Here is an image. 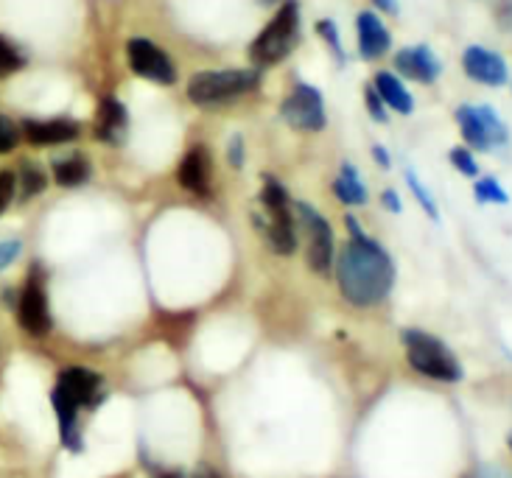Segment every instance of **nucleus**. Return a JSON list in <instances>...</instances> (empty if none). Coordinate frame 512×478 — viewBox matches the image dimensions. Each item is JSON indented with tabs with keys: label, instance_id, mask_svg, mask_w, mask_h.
Segmentation results:
<instances>
[{
	"label": "nucleus",
	"instance_id": "f8f14e48",
	"mask_svg": "<svg viewBox=\"0 0 512 478\" xmlns=\"http://www.w3.org/2000/svg\"><path fill=\"white\" fill-rule=\"evenodd\" d=\"M462 68H465V73L471 76L473 82L490 84V87H501V84L507 82V62L499 54H493L487 48H479V45H473V48L465 51Z\"/></svg>",
	"mask_w": 512,
	"mask_h": 478
},
{
	"label": "nucleus",
	"instance_id": "c9c22d12",
	"mask_svg": "<svg viewBox=\"0 0 512 478\" xmlns=\"http://www.w3.org/2000/svg\"><path fill=\"white\" fill-rule=\"evenodd\" d=\"M263 3H275V0H263Z\"/></svg>",
	"mask_w": 512,
	"mask_h": 478
},
{
	"label": "nucleus",
	"instance_id": "c85d7f7f",
	"mask_svg": "<svg viewBox=\"0 0 512 478\" xmlns=\"http://www.w3.org/2000/svg\"><path fill=\"white\" fill-rule=\"evenodd\" d=\"M367 104H370V115H373V121H378V123L387 121V112H384V107H387V104H384V101H381V96L375 93V87H370V90H367Z\"/></svg>",
	"mask_w": 512,
	"mask_h": 478
},
{
	"label": "nucleus",
	"instance_id": "cd10ccee",
	"mask_svg": "<svg viewBox=\"0 0 512 478\" xmlns=\"http://www.w3.org/2000/svg\"><path fill=\"white\" fill-rule=\"evenodd\" d=\"M14 191H17V177L12 171H0V213L12 205Z\"/></svg>",
	"mask_w": 512,
	"mask_h": 478
},
{
	"label": "nucleus",
	"instance_id": "1a4fd4ad",
	"mask_svg": "<svg viewBox=\"0 0 512 478\" xmlns=\"http://www.w3.org/2000/svg\"><path fill=\"white\" fill-rule=\"evenodd\" d=\"M283 118L300 132H319L325 126V101L311 84H297L283 101Z\"/></svg>",
	"mask_w": 512,
	"mask_h": 478
},
{
	"label": "nucleus",
	"instance_id": "4be33fe9",
	"mask_svg": "<svg viewBox=\"0 0 512 478\" xmlns=\"http://www.w3.org/2000/svg\"><path fill=\"white\" fill-rule=\"evenodd\" d=\"M23 65H26V56L20 54V48L6 40V37H0V79L17 73Z\"/></svg>",
	"mask_w": 512,
	"mask_h": 478
},
{
	"label": "nucleus",
	"instance_id": "0eeeda50",
	"mask_svg": "<svg viewBox=\"0 0 512 478\" xmlns=\"http://www.w3.org/2000/svg\"><path fill=\"white\" fill-rule=\"evenodd\" d=\"M297 219L308 235V266H311V272H317L319 277L331 274L333 260H336L331 224L322 219L314 207L303 205V202L297 205Z\"/></svg>",
	"mask_w": 512,
	"mask_h": 478
},
{
	"label": "nucleus",
	"instance_id": "a878e982",
	"mask_svg": "<svg viewBox=\"0 0 512 478\" xmlns=\"http://www.w3.org/2000/svg\"><path fill=\"white\" fill-rule=\"evenodd\" d=\"M17 143H20V129H17L9 118L0 115V154L12 151Z\"/></svg>",
	"mask_w": 512,
	"mask_h": 478
},
{
	"label": "nucleus",
	"instance_id": "9b49d317",
	"mask_svg": "<svg viewBox=\"0 0 512 478\" xmlns=\"http://www.w3.org/2000/svg\"><path fill=\"white\" fill-rule=\"evenodd\" d=\"M56 392H62L68 400H73L79 409L96 406L98 397H101V375L84 367H70L59 375Z\"/></svg>",
	"mask_w": 512,
	"mask_h": 478
},
{
	"label": "nucleus",
	"instance_id": "412c9836",
	"mask_svg": "<svg viewBox=\"0 0 512 478\" xmlns=\"http://www.w3.org/2000/svg\"><path fill=\"white\" fill-rule=\"evenodd\" d=\"M45 185H48V177L42 174V168H37L34 163H26L20 168V196L23 199H31V196L42 193Z\"/></svg>",
	"mask_w": 512,
	"mask_h": 478
},
{
	"label": "nucleus",
	"instance_id": "473e14b6",
	"mask_svg": "<svg viewBox=\"0 0 512 478\" xmlns=\"http://www.w3.org/2000/svg\"><path fill=\"white\" fill-rule=\"evenodd\" d=\"M373 3L381 9V12H389V14L398 12V0H373Z\"/></svg>",
	"mask_w": 512,
	"mask_h": 478
},
{
	"label": "nucleus",
	"instance_id": "bb28decb",
	"mask_svg": "<svg viewBox=\"0 0 512 478\" xmlns=\"http://www.w3.org/2000/svg\"><path fill=\"white\" fill-rule=\"evenodd\" d=\"M451 163L457 165L459 171L465 174V177H476L479 174V165L473 160V154L468 149H454L451 151Z\"/></svg>",
	"mask_w": 512,
	"mask_h": 478
},
{
	"label": "nucleus",
	"instance_id": "f3484780",
	"mask_svg": "<svg viewBox=\"0 0 512 478\" xmlns=\"http://www.w3.org/2000/svg\"><path fill=\"white\" fill-rule=\"evenodd\" d=\"M126 135V110L121 101L115 98H104L101 101V110H98V123H96V137L104 143H121Z\"/></svg>",
	"mask_w": 512,
	"mask_h": 478
},
{
	"label": "nucleus",
	"instance_id": "f704fd0d",
	"mask_svg": "<svg viewBox=\"0 0 512 478\" xmlns=\"http://www.w3.org/2000/svg\"><path fill=\"white\" fill-rule=\"evenodd\" d=\"M194 478H222L219 473H213V470H199Z\"/></svg>",
	"mask_w": 512,
	"mask_h": 478
},
{
	"label": "nucleus",
	"instance_id": "393cba45",
	"mask_svg": "<svg viewBox=\"0 0 512 478\" xmlns=\"http://www.w3.org/2000/svg\"><path fill=\"white\" fill-rule=\"evenodd\" d=\"M317 34L328 40V48L333 51V56H336L339 62H345V51H342V45H339V34H336V26H333L331 20H319Z\"/></svg>",
	"mask_w": 512,
	"mask_h": 478
},
{
	"label": "nucleus",
	"instance_id": "423d86ee",
	"mask_svg": "<svg viewBox=\"0 0 512 478\" xmlns=\"http://www.w3.org/2000/svg\"><path fill=\"white\" fill-rule=\"evenodd\" d=\"M457 121L462 137L471 149H496V146H504L510 140L507 123L501 121L490 107H459Z\"/></svg>",
	"mask_w": 512,
	"mask_h": 478
},
{
	"label": "nucleus",
	"instance_id": "2f4dec72",
	"mask_svg": "<svg viewBox=\"0 0 512 478\" xmlns=\"http://www.w3.org/2000/svg\"><path fill=\"white\" fill-rule=\"evenodd\" d=\"M381 199H384V205H387L392 213H401V202H398V193L384 191V196H381Z\"/></svg>",
	"mask_w": 512,
	"mask_h": 478
},
{
	"label": "nucleus",
	"instance_id": "4468645a",
	"mask_svg": "<svg viewBox=\"0 0 512 478\" xmlns=\"http://www.w3.org/2000/svg\"><path fill=\"white\" fill-rule=\"evenodd\" d=\"M177 182L194 196H208L210 193V154L202 146H194L182 157L177 168Z\"/></svg>",
	"mask_w": 512,
	"mask_h": 478
},
{
	"label": "nucleus",
	"instance_id": "7c9ffc66",
	"mask_svg": "<svg viewBox=\"0 0 512 478\" xmlns=\"http://www.w3.org/2000/svg\"><path fill=\"white\" fill-rule=\"evenodd\" d=\"M227 163L233 165V168H241V165H244V140L238 135L233 137L230 146H227Z\"/></svg>",
	"mask_w": 512,
	"mask_h": 478
},
{
	"label": "nucleus",
	"instance_id": "39448f33",
	"mask_svg": "<svg viewBox=\"0 0 512 478\" xmlns=\"http://www.w3.org/2000/svg\"><path fill=\"white\" fill-rule=\"evenodd\" d=\"M258 87L255 70H202L188 82V98L199 107H216Z\"/></svg>",
	"mask_w": 512,
	"mask_h": 478
},
{
	"label": "nucleus",
	"instance_id": "b1692460",
	"mask_svg": "<svg viewBox=\"0 0 512 478\" xmlns=\"http://www.w3.org/2000/svg\"><path fill=\"white\" fill-rule=\"evenodd\" d=\"M406 182H409V188H412V193L417 196V202H420V207H423V210L429 213L431 219H440V213H437V205H434V199H431L429 191H426V188L420 185V179H417L412 171L406 174Z\"/></svg>",
	"mask_w": 512,
	"mask_h": 478
},
{
	"label": "nucleus",
	"instance_id": "6e6552de",
	"mask_svg": "<svg viewBox=\"0 0 512 478\" xmlns=\"http://www.w3.org/2000/svg\"><path fill=\"white\" fill-rule=\"evenodd\" d=\"M126 56H129L132 70H135L138 76H143V79H149V82L157 84L177 82V68H174L171 56H168L163 48H157L152 40H146V37L129 40V45H126Z\"/></svg>",
	"mask_w": 512,
	"mask_h": 478
},
{
	"label": "nucleus",
	"instance_id": "ddd939ff",
	"mask_svg": "<svg viewBox=\"0 0 512 478\" xmlns=\"http://www.w3.org/2000/svg\"><path fill=\"white\" fill-rule=\"evenodd\" d=\"M395 65H398V70H401L406 79L423 84L437 82V76H440V70H443L437 54H434L431 48H426V45L403 48L401 54L395 56Z\"/></svg>",
	"mask_w": 512,
	"mask_h": 478
},
{
	"label": "nucleus",
	"instance_id": "f257e3e1",
	"mask_svg": "<svg viewBox=\"0 0 512 478\" xmlns=\"http://www.w3.org/2000/svg\"><path fill=\"white\" fill-rule=\"evenodd\" d=\"M347 227L353 233V241L342 249L339 263H336L339 288L350 305L370 308V305L387 300L392 283H395V266L373 238L361 233L356 219H347Z\"/></svg>",
	"mask_w": 512,
	"mask_h": 478
},
{
	"label": "nucleus",
	"instance_id": "6ab92c4d",
	"mask_svg": "<svg viewBox=\"0 0 512 478\" xmlns=\"http://www.w3.org/2000/svg\"><path fill=\"white\" fill-rule=\"evenodd\" d=\"M333 193H336V199L345 202V205H364V202H367V188H364V182L359 179V171L350 163L342 165L339 179L333 182Z\"/></svg>",
	"mask_w": 512,
	"mask_h": 478
},
{
	"label": "nucleus",
	"instance_id": "9d476101",
	"mask_svg": "<svg viewBox=\"0 0 512 478\" xmlns=\"http://www.w3.org/2000/svg\"><path fill=\"white\" fill-rule=\"evenodd\" d=\"M17 316H20V328L26 330L28 336H37V339H42L54 325L51 311H48V297H45V288H42V280L37 274H31V280L20 294Z\"/></svg>",
	"mask_w": 512,
	"mask_h": 478
},
{
	"label": "nucleus",
	"instance_id": "c756f323",
	"mask_svg": "<svg viewBox=\"0 0 512 478\" xmlns=\"http://www.w3.org/2000/svg\"><path fill=\"white\" fill-rule=\"evenodd\" d=\"M20 249H23L20 241H3V244H0V272H3L9 263H14V258L20 255Z\"/></svg>",
	"mask_w": 512,
	"mask_h": 478
},
{
	"label": "nucleus",
	"instance_id": "dca6fc26",
	"mask_svg": "<svg viewBox=\"0 0 512 478\" xmlns=\"http://www.w3.org/2000/svg\"><path fill=\"white\" fill-rule=\"evenodd\" d=\"M359 31V51L364 59H378L389 51V31L373 12H361L356 20Z\"/></svg>",
	"mask_w": 512,
	"mask_h": 478
},
{
	"label": "nucleus",
	"instance_id": "f03ea898",
	"mask_svg": "<svg viewBox=\"0 0 512 478\" xmlns=\"http://www.w3.org/2000/svg\"><path fill=\"white\" fill-rule=\"evenodd\" d=\"M403 344H406L409 364L420 375L443 383L462 381V364H459V358L437 336L423 333V330H406L403 333Z\"/></svg>",
	"mask_w": 512,
	"mask_h": 478
},
{
	"label": "nucleus",
	"instance_id": "72a5a7b5",
	"mask_svg": "<svg viewBox=\"0 0 512 478\" xmlns=\"http://www.w3.org/2000/svg\"><path fill=\"white\" fill-rule=\"evenodd\" d=\"M373 154H375V163L384 165V168H387V165H389V154H387V151L381 149V146H375Z\"/></svg>",
	"mask_w": 512,
	"mask_h": 478
},
{
	"label": "nucleus",
	"instance_id": "a211bd4d",
	"mask_svg": "<svg viewBox=\"0 0 512 478\" xmlns=\"http://www.w3.org/2000/svg\"><path fill=\"white\" fill-rule=\"evenodd\" d=\"M375 93L381 96V101L392 107L395 112H401V115H409V112L415 110V98L409 96V90L403 87V82L398 76H392V73H378L375 76Z\"/></svg>",
	"mask_w": 512,
	"mask_h": 478
},
{
	"label": "nucleus",
	"instance_id": "e433bc0d",
	"mask_svg": "<svg viewBox=\"0 0 512 478\" xmlns=\"http://www.w3.org/2000/svg\"><path fill=\"white\" fill-rule=\"evenodd\" d=\"M510 448H512V437H510Z\"/></svg>",
	"mask_w": 512,
	"mask_h": 478
},
{
	"label": "nucleus",
	"instance_id": "5701e85b",
	"mask_svg": "<svg viewBox=\"0 0 512 478\" xmlns=\"http://www.w3.org/2000/svg\"><path fill=\"white\" fill-rule=\"evenodd\" d=\"M473 193H476V199L482 202V205H487V202H493V205H507L510 202V196H507V191L501 188L496 179H479L476 182V188H473Z\"/></svg>",
	"mask_w": 512,
	"mask_h": 478
},
{
	"label": "nucleus",
	"instance_id": "20e7f679",
	"mask_svg": "<svg viewBox=\"0 0 512 478\" xmlns=\"http://www.w3.org/2000/svg\"><path fill=\"white\" fill-rule=\"evenodd\" d=\"M297 37H300V9L294 0H286L280 6V12L275 14V20L263 28L258 40L252 42L250 59L261 68L277 65L280 59H286L294 51Z\"/></svg>",
	"mask_w": 512,
	"mask_h": 478
},
{
	"label": "nucleus",
	"instance_id": "2eb2a0df",
	"mask_svg": "<svg viewBox=\"0 0 512 478\" xmlns=\"http://www.w3.org/2000/svg\"><path fill=\"white\" fill-rule=\"evenodd\" d=\"M23 135L34 146H56V143H70L79 137V123L73 121H26Z\"/></svg>",
	"mask_w": 512,
	"mask_h": 478
},
{
	"label": "nucleus",
	"instance_id": "aec40b11",
	"mask_svg": "<svg viewBox=\"0 0 512 478\" xmlns=\"http://www.w3.org/2000/svg\"><path fill=\"white\" fill-rule=\"evenodd\" d=\"M54 179L62 188H79L90 179V163L79 154L68 157V160H59V163H54Z\"/></svg>",
	"mask_w": 512,
	"mask_h": 478
},
{
	"label": "nucleus",
	"instance_id": "7ed1b4c3",
	"mask_svg": "<svg viewBox=\"0 0 512 478\" xmlns=\"http://www.w3.org/2000/svg\"><path fill=\"white\" fill-rule=\"evenodd\" d=\"M263 219H258V227L269 238V246L277 255H291L297 249V233H294V213H291V199L286 188L277 179L266 177L261 193Z\"/></svg>",
	"mask_w": 512,
	"mask_h": 478
}]
</instances>
